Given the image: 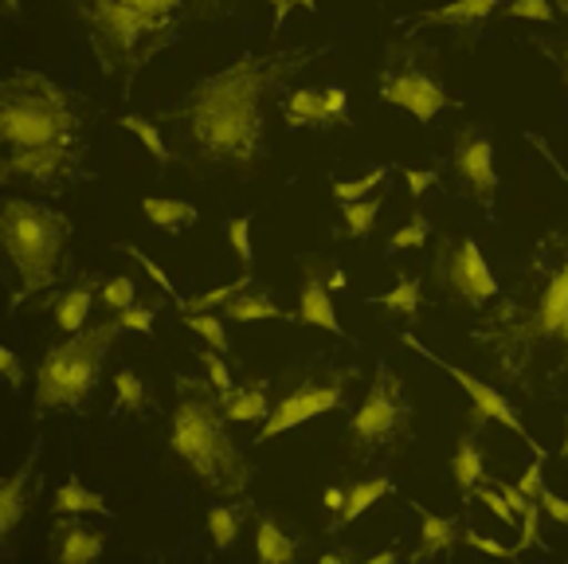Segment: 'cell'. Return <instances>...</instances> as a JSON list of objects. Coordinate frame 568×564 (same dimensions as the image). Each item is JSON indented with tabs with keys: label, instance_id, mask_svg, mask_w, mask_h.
<instances>
[{
	"label": "cell",
	"instance_id": "obj_1",
	"mask_svg": "<svg viewBox=\"0 0 568 564\" xmlns=\"http://www.w3.org/2000/svg\"><path fill=\"white\" fill-rule=\"evenodd\" d=\"M494 376L526 396L568 392V232H545L514 271L498 306L470 325Z\"/></svg>",
	"mask_w": 568,
	"mask_h": 564
},
{
	"label": "cell",
	"instance_id": "obj_2",
	"mask_svg": "<svg viewBox=\"0 0 568 564\" xmlns=\"http://www.w3.org/2000/svg\"><path fill=\"white\" fill-rule=\"evenodd\" d=\"M329 56L326 43L247 51L224 71L201 79L173 110V141L196 169H251L267 158V102L302 67Z\"/></svg>",
	"mask_w": 568,
	"mask_h": 564
},
{
	"label": "cell",
	"instance_id": "obj_3",
	"mask_svg": "<svg viewBox=\"0 0 568 564\" xmlns=\"http://www.w3.org/2000/svg\"><path fill=\"white\" fill-rule=\"evenodd\" d=\"M94 63L125 94L161 51L240 12V0H68Z\"/></svg>",
	"mask_w": 568,
	"mask_h": 564
},
{
	"label": "cell",
	"instance_id": "obj_4",
	"mask_svg": "<svg viewBox=\"0 0 568 564\" xmlns=\"http://www.w3.org/2000/svg\"><path fill=\"white\" fill-rule=\"evenodd\" d=\"M212 384V381H209ZM196 376L176 381V407H173V455L196 474L201 486H209L220 498H243L251 486V466L243 451L224 427V404L220 392H212Z\"/></svg>",
	"mask_w": 568,
	"mask_h": 564
},
{
	"label": "cell",
	"instance_id": "obj_5",
	"mask_svg": "<svg viewBox=\"0 0 568 564\" xmlns=\"http://www.w3.org/2000/svg\"><path fill=\"white\" fill-rule=\"evenodd\" d=\"M0 141L9 153L83 150V114L75 94L43 71L17 67L0 83Z\"/></svg>",
	"mask_w": 568,
	"mask_h": 564
},
{
	"label": "cell",
	"instance_id": "obj_6",
	"mask_svg": "<svg viewBox=\"0 0 568 564\" xmlns=\"http://www.w3.org/2000/svg\"><path fill=\"white\" fill-rule=\"evenodd\" d=\"M75 232L68 212L43 204V200L9 192L0 204V240H4V259L17 271L20 291L12 294V306L36 291L55 286L59 263H63V243Z\"/></svg>",
	"mask_w": 568,
	"mask_h": 564
},
{
	"label": "cell",
	"instance_id": "obj_7",
	"mask_svg": "<svg viewBox=\"0 0 568 564\" xmlns=\"http://www.w3.org/2000/svg\"><path fill=\"white\" fill-rule=\"evenodd\" d=\"M118 333H122L118 322H99L51 345L36 369V407L40 412H83L91 404L102 361Z\"/></svg>",
	"mask_w": 568,
	"mask_h": 564
},
{
	"label": "cell",
	"instance_id": "obj_8",
	"mask_svg": "<svg viewBox=\"0 0 568 564\" xmlns=\"http://www.w3.org/2000/svg\"><path fill=\"white\" fill-rule=\"evenodd\" d=\"M412 407L408 384L393 365H381L373 376V389L361 400V407L349 420V451L357 463H368L381 451H393L408 440L412 432Z\"/></svg>",
	"mask_w": 568,
	"mask_h": 564
},
{
	"label": "cell",
	"instance_id": "obj_9",
	"mask_svg": "<svg viewBox=\"0 0 568 564\" xmlns=\"http://www.w3.org/2000/svg\"><path fill=\"white\" fill-rule=\"evenodd\" d=\"M353 381H357V369L353 365L345 369V365H329V361H310V365L294 369L291 389L278 396V404H271V415L263 420V432L255 443H267L275 435L291 432V427H302V423L342 407Z\"/></svg>",
	"mask_w": 568,
	"mask_h": 564
},
{
	"label": "cell",
	"instance_id": "obj_10",
	"mask_svg": "<svg viewBox=\"0 0 568 564\" xmlns=\"http://www.w3.org/2000/svg\"><path fill=\"white\" fill-rule=\"evenodd\" d=\"M435 282H439V294H447L455 306L475 310V314L483 306H490V302H498V294H501V282L494 279V271L486 266V255L475 235H459V240L439 243Z\"/></svg>",
	"mask_w": 568,
	"mask_h": 564
},
{
	"label": "cell",
	"instance_id": "obj_11",
	"mask_svg": "<svg viewBox=\"0 0 568 564\" xmlns=\"http://www.w3.org/2000/svg\"><path fill=\"white\" fill-rule=\"evenodd\" d=\"M400 341L404 345H412L419 353V357H427L432 361V365H439L444 369L447 376H452L455 384H459L463 392H467V400H470V407H475V423H486V420H494V423H501V427H506V432H514L518 435V440H526V447L534 451V455H549V451L541 447V443L534 440V435L526 432V423L518 420V412H514L510 407V400L501 396L498 389H494V384H486V381H478L475 373H467V369H459V365H452V361L447 357H439V353H435V349H427L424 341L416 338V333H400Z\"/></svg>",
	"mask_w": 568,
	"mask_h": 564
},
{
	"label": "cell",
	"instance_id": "obj_12",
	"mask_svg": "<svg viewBox=\"0 0 568 564\" xmlns=\"http://www.w3.org/2000/svg\"><path fill=\"white\" fill-rule=\"evenodd\" d=\"M381 102L408 110L419 125H432L435 114L455 107L452 94L435 83L424 67H388L385 79H381Z\"/></svg>",
	"mask_w": 568,
	"mask_h": 564
},
{
	"label": "cell",
	"instance_id": "obj_13",
	"mask_svg": "<svg viewBox=\"0 0 568 564\" xmlns=\"http://www.w3.org/2000/svg\"><path fill=\"white\" fill-rule=\"evenodd\" d=\"M4 184H40V189H68V184L83 181V150H28L9 153L0 165Z\"/></svg>",
	"mask_w": 568,
	"mask_h": 564
},
{
	"label": "cell",
	"instance_id": "obj_14",
	"mask_svg": "<svg viewBox=\"0 0 568 564\" xmlns=\"http://www.w3.org/2000/svg\"><path fill=\"white\" fill-rule=\"evenodd\" d=\"M455 173L470 189V197L483 204V212H494V192H498V173H494V145L483 130L467 125L455 141Z\"/></svg>",
	"mask_w": 568,
	"mask_h": 564
},
{
	"label": "cell",
	"instance_id": "obj_15",
	"mask_svg": "<svg viewBox=\"0 0 568 564\" xmlns=\"http://www.w3.org/2000/svg\"><path fill=\"white\" fill-rule=\"evenodd\" d=\"M51 541H55V561L59 564H91L102 556L106 548V533L99 525L79 522V514H59L55 530H51Z\"/></svg>",
	"mask_w": 568,
	"mask_h": 564
},
{
	"label": "cell",
	"instance_id": "obj_16",
	"mask_svg": "<svg viewBox=\"0 0 568 564\" xmlns=\"http://www.w3.org/2000/svg\"><path fill=\"white\" fill-rule=\"evenodd\" d=\"M298 318L306 325H318V330L345 338L342 322H337V314H334V302H329V282H326V274H322V263H306L302 294H298Z\"/></svg>",
	"mask_w": 568,
	"mask_h": 564
},
{
	"label": "cell",
	"instance_id": "obj_17",
	"mask_svg": "<svg viewBox=\"0 0 568 564\" xmlns=\"http://www.w3.org/2000/svg\"><path fill=\"white\" fill-rule=\"evenodd\" d=\"M36 455H40V447H36L32 455H28L24 463L9 474V479L0 482V533H4V537H12V533L20 530V522H24V514H28V502H32V463H36Z\"/></svg>",
	"mask_w": 568,
	"mask_h": 564
},
{
	"label": "cell",
	"instance_id": "obj_18",
	"mask_svg": "<svg viewBox=\"0 0 568 564\" xmlns=\"http://www.w3.org/2000/svg\"><path fill=\"white\" fill-rule=\"evenodd\" d=\"M419 514V548L412 553V561H435V556H447L463 541V530L455 517L432 514V510L416 506Z\"/></svg>",
	"mask_w": 568,
	"mask_h": 564
},
{
	"label": "cell",
	"instance_id": "obj_19",
	"mask_svg": "<svg viewBox=\"0 0 568 564\" xmlns=\"http://www.w3.org/2000/svg\"><path fill=\"white\" fill-rule=\"evenodd\" d=\"M393 490H396V482L388 479V474H376V479H361V482H353L349 494H345L342 514H334V522L326 525V533H337V530H345V525H349V522H357V517H365L368 510H373L381 498H388Z\"/></svg>",
	"mask_w": 568,
	"mask_h": 564
},
{
	"label": "cell",
	"instance_id": "obj_20",
	"mask_svg": "<svg viewBox=\"0 0 568 564\" xmlns=\"http://www.w3.org/2000/svg\"><path fill=\"white\" fill-rule=\"evenodd\" d=\"M498 4H506V0H452V4H439V9H427L419 12L412 24H452V28H478L486 17H490Z\"/></svg>",
	"mask_w": 568,
	"mask_h": 564
},
{
	"label": "cell",
	"instance_id": "obj_21",
	"mask_svg": "<svg viewBox=\"0 0 568 564\" xmlns=\"http://www.w3.org/2000/svg\"><path fill=\"white\" fill-rule=\"evenodd\" d=\"M94 291H99V279L94 274H83L75 286L55 299V325L63 333H79L87 325V314H91V302H94Z\"/></svg>",
	"mask_w": 568,
	"mask_h": 564
},
{
	"label": "cell",
	"instance_id": "obj_22",
	"mask_svg": "<svg viewBox=\"0 0 568 564\" xmlns=\"http://www.w3.org/2000/svg\"><path fill=\"white\" fill-rule=\"evenodd\" d=\"M142 216L150 220V228H158V232L176 235L181 228H193L196 220H201V212H196V204H189V200L145 197L142 200Z\"/></svg>",
	"mask_w": 568,
	"mask_h": 564
},
{
	"label": "cell",
	"instance_id": "obj_23",
	"mask_svg": "<svg viewBox=\"0 0 568 564\" xmlns=\"http://www.w3.org/2000/svg\"><path fill=\"white\" fill-rule=\"evenodd\" d=\"M267 381L260 384H247V389H227L220 392V404H224V415L232 423H251V420H267L271 415V404H267Z\"/></svg>",
	"mask_w": 568,
	"mask_h": 564
},
{
	"label": "cell",
	"instance_id": "obj_24",
	"mask_svg": "<svg viewBox=\"0 0 568 564\" xmlns=\"http://www.w3.org/2000/svg\"><path fill=\"white\" fill-rule=\"evenodd\" d=\"M55 514H99V517H110V506L102 494L87 490L79 479H68L63 486L55 490V502H51Z\"/></svg>",
	"mask_w": 568,
	"mask_h": 564
},
{
	"label": "cell",
	"instance_id": "obj_25",
	"mask_svg": "<svg viewBox=\"0 0 568 564\" xmlns=\"http://www.w3.org/2000/svg\"><path fill=\"white\" fill-rule=\"evenodd\" d=\"M255 556H260L263 564H294L298 545H294L271 517H260V522H255Z\"/></svg>",
	"mask_w": 568,
	"mask_h": 564
},
{
	"label": "cell",
	"instance_id": "obj_26",
	"mask_svg": "<svg viewBox=\"0 0 568 564\" xmlns=\"http://www.w3.org/2000/svg\"><path fill=\"white\" fill-rule=\"evenodd\" d=\"M452 471H455V482H459V490H463V498H470V494L486 482V463H483V451H478L475 435H463L459 440Z\"/></svg>",
	"mask_w": 568,
	"mask_h": 564
},
{
	"label": "cell",
	"instance_id": "obj_27",
	"mask_svg": "<svg viewBox=\"0 0 568 564\" xmlns=\"http://www.w3.org/2000/svg\"><path fill=\"white\" fill-rule=\"evenodd\" d=\"M275 318H286V314L267 299V294L255 291V286L235 294L232 302H224V322H275Z\"/></svg>",
	"mask_w": 568,
	"mask_h": 564
},
{
	"label": "cell",
	"instance_id": "obj_28",
	"mask_svg": "<svg viewBox=\"0 0 568 564\" xmlns=\"http://www.w3.org/2000/svg\"><path fill=\"white\" fill-rule=\"evenodd\" d=\"M419 302H424V282L412 279V274H400L393 291L373 294V299H368V306H385V310H393V314H400V318H416Z\"/></svg>",
	"mask_w": 568,
	"mask_h": 564
},
{
	"label": "cell",
	"instance_id": "obj_29",
	"mask_svg": "<svg viewBox=\"0 0 568 564\" xmlns=\"http://www.w3.org/2000/svg\"><path fill=\"white\" fill-rule=\"evenodd\" d=\"M283 114H286V130L322 125V91H314V87H298V91H291Z\"/></svg>",
	"mask_w": 568,
	"mask_h": 564
},
{
	"label": "cell",
	"instance_id": "obj_30",
	"mask_svg": "<svg viewBox=\"0 0 568 564\" xmlns=\"http://www.w3.org/2000/svg\"><path fill=\"white\" fill-rule=\"evenodd\" d=\"M381 212H385V197L376 200H357V204H342V220H345V235L349 240H365L368 232L376 228V220H381Z\"/></svg>",
	"mask_w": 568,
	"mask_h": 564
},
{
	"label": "cell",
	"instance_id": "obj_31",
	"mask_svg": "<svg viewBox=\"0 0 568 564\" xmlns=\"http://www.w3.org/2000/svg\"><path fill=\"white\" fill-rule=\"evenodd\" d=\"M251 286H255V279H251V274H243V279L224 282V286L196 294V299H176V306H181V314H193V310H224V302H232L235 294L251 291Z\"/></svg>",
	"mask_w": 568,
	"mask_h": 564
},
{
	"label": "cell",
	"instance_id": "obj_32",
	"mask_svg": "<svg viewBox=\"0 0 568 564\" xmlns=\"http://www.w3.org/2000/svg\"><path fill=\"white\" fill-rule=\"evenodd\" d=\"M118 125H125V130L134 133V138L142 141L145 150L153 153V161H158L161 169H165L169 161H173V158H169V145H165V138H161V130L150 122V118H142V114H122V118H118Z\"/></svg>",
	"mask_w": 568,
	"mask_h": 564
},
{
	"label": "cell",
	"instance_id": "obj_33",
	"mask_svg": "<svg viewBox=\"0 0 568 564\" xmlns=\"http://www.w3.org/2000/svg\"><path fill=\"white\" fill-rule=\"evenodd\" d=\"M388 173H393V169L381 165V169H368L361 181H334V197L342 200V204H357V200H368V197H373V189H381V184L388 181Z\"/></svg>",
	"mask_w": 568,
	"mask_h": 564
},
{
	"label": "cell",
	"instance_id": "obj_34",
	"mask_svg": "<svg viewBox=\"0 0 568 564\" xmlns=\"http://www.w3.org/2000/svg\"><path fill=\"white\" fill-rule=\"evenodd\" d=\"M181 322L189 325V330L201 333V338L209 341L216 353H227V349H232V341H227V333H224V318L204 314V310H193V314H181Z\"/></svg>",
	"mask_w": 568,
	"mask_h": 564
},
{
	"label": "cell",
	"instance_id": "obj_35",
	"mask_svg": "<svg viewBox=\"0 0 568 564\" xmlns=\"http://www.w3.org/2000/svg\"><path fill=\"white\" fill-rule=\"evenodd\" d=\"M99 302L106 310H114V314H122V310H130L138 302V286L130 274H114V279L102 282V291H99Z\"/></svg>",
	"mask_w": 568,
	"mask_h": 564
},
{
	"label": "cell",
	"instance_id": "obj_36",
	"mask_svg": "<svg viewBox=\"0 0 568 564\" xmlns=\"http://www.w3.org/2000/svg\"><path fill=\"white\" fill-rule=\"evenodd\" d=\"M209 533L216 548H232L235 537H240V514L232 506H212L209 510Z\"/></svg>",
	"mask_w": 568,
	"mask_h": 564
},
{
	"label": "cell",
	"instance_id": "obj_37",
	"mask_svg": "<svg viewBox=\"0 0 568 564\" xmlns=\"http://www.w3.org/2000/svg\"><path fill=\"white\" fill-rule=\"evenodd\" d=\"M114 389H118V407H122V412H142L145 407V384L134 369H118Z\"/></svg>",
	"mask_w": 568,
	"mask_h": 564
},
{
	"label": "cell",
	"instance_id": "obj_38",
	"mask_svg": "<svg viewBox=\"0 0 568 564\" xmlns=\"http://www.w3.org/2000/svg\"><path fill=\"white\" fill-rule=\"evenodd\" d=\"M427 235H432V224H427L424 212H416V216H412V224H404L400 232L388 240V251H393V255H400V251H416V248H424V243H427Z\"/></svg>",
	"mask_w": 568,
	"mask_h": 564
},
{
	"label": "cell",
	"instance_id": "obj_39",
	"mask_svg": "<svg viewBox=\"0 0 568 564\" xmlns=\"http://www.w3.org/2000/svg\"><path fill=\"white\" fill-rule=\"evenodd\" d=\"M470 498L483 502V506L490 510V514L498 517V522H506V525H518L521 522V514L510 506V498H506V494H501L498 486H478L475 494H470Z\"/></svg>",
	"mask_w": 568,
	"mask_h": 564
},
{
	"label": "cell",
	"instance_id": "obj_40",
	"mask_svg": "<svg viewBox=\"0 0 568 564\" xmlns=\"http://www.w3.org/2000/svg\"><path fill=\"white\" fill-rule=\"evenodd\" d=\"M158 310H161V299H153V302H134L130 310H122V314L114 318L122 330H134V333H150L153 330V318H158Z\"/></svg>",
	"mask_w": 568,
	"mask_h": 564
},
{
	"label": "cell",
	"instance_id": "obj_41",
	"mask_svg": "<svg viewBox=\"0 0 568 564\" xmlns=\"http://www.w3.org/2000/svg\"><path fill=\"white\" fill-rule=\"evenodd\" d=\"M224 232H227V243L235 248V255H240V263H243V266L255 263V248H251V216L227 220Z\"/></svg>",
	"mask_w": 568,
	"mask_h": 564
},
{
	"label": "cell",
	"instance_id": "obj_42",
	"mask_svg": "<svg viewBox=\"0 0 568 564\" xmlns=\"http://www.w3.org/2000/svg\"><path fill=\"white\" fill-rule=\"evenodd\" d=\"M345 107H349V94H345V87L329 83L326 91H322V130L345 122Z\"/></svg>",
	"mask_w": 568,
	"mask_h": 564
},
{
	"label": "cell",
	"instance_id": "obj_43",
	"mask_svg": "<svg viewBox=\"0 0 568 564\" xmlns=\"http://www.w3.org/2000/svg\"><path fill=\"white\" fill-rule=\"evenodd\" d=\"M506 17H514V20H534V24H552V4L549 0H510L506 4Z\"/></svg>",
	"mask_w": 568,
	"mask_h": 564
},
{
	"label": "cell",
	"instance_id": "obj_44",
	"mask_svg": "<svg viewBox=\"0 0 568 564\" xmlns=\"http://www.w3.org/2000/svg\"><path fill=\"white\" fill-rule=\"evenodd\" d=\"M541 548V502H529L526 510H521V533H518V548L526 553V548Z\"/></svg>",
	"mask_w": 568,
	"mask_h": 564
},
{
	"label": "cell",
	"instance_id": "obj_45",
	"mask_svg": "<svg viewBox=\"0 0 568 564\" xmlns=\"http://www.w3.org/2000/svg\"><path fill=\"white\" fill-rule=\"evenodd\" d=\"M463 545L478 548V553H486V556H506V561H518L521 556L518 545H501V541L486 537V533H478V530H463Z\"/></svg>",
	"mask_w": 568,
	"mask_h": 564
},
{
	"label": "cell",
	"instance_id": "obj_46",
	"mask_svg": "<svg viewBox=\"0 0 568 564\" xmlns=\"http://www.w3.org/2000/svg\"><path fill=\"white\" fill-rule=\"evenodd\" d=\"M227 353H216V349H209V353H201V365L209 369V381L216 392H227L232 389V369H227Z\"/></svg>",
	"mask_w": 568,
	"mask_h": 564
},
{
	"label": "cell",
	"instance_id": "obj_47",
	"mask_svg": "<svg viewBox=\"0 0 568 564\" xmlns=\"http://www.w3.org/2000/svg\"><path fill=\"white\" fill-rule=\"evenodd\" d=\"M541 51L552 59V67H557V75H560V87L568 91V36H560V40H545Z\"/></svg>",
	"mask_w": 568,
	"mask_h": 564
},
{
	"label": "cell",
	"instance_id": "obj_48",
	"mask_svg": "<svg viewBox=\"0 0 568 564\" xmlns=\"http://www.w3.org/2000/svg\"><path fill=\"white\" fill-rule=\"evenodd\" d=\"M0 373H4V381H9L12 392L24 389V365H20V357L12 353V349H0Z\"/></svg>",
	"mask_w": 568,
	"mask_h": 564
},
{
	"label": "cell",
	"instance_id": "obj_49",
	"mask_svg": "<svg viewBox=\"0 0 568 564\" xmlns=\"http://www.w3.org/2000/svg\"><path fill=\"white\" fill-rule=\"evenodd\" d=\"M537 502H541V510L552 517V522H557V525H565V530H568V498H560L557 490H549V486H545L541 494H537Z\"/></svg>",
	"mask_w": 568,
	"mask_h": 564
},
{
	"label": "cell",
	"instance_id": "obj_50",
	"mask_svg": "<svg viewBox=\"0 0 568 564\" xmlns=\"http://www.w3.org/2000/svg\"><path fill=\"white\" fill-rule=\"evenodd\" d=\"M125 255H134V259H138V263H142V266H145V271H150V279H153V282H158L161 291H165V294H169V299H181V294H176V291H173V282H169V274H165V271H161V266H158V263H153V259H150V255H145V251H138V248H125Z\"/></svg>",
	"mask_w": 568,
	"mask_h": 564
},
{
	"label": "cell",
	"instance_id": "obj_51",
	"mask_svg": "<svg viewBox=\"0 0 568 564\" xmlns=\"http://www.w3.org/2000/svg\"><path fill=\"white\" fill-rule=\"evenodd\" d=\"M518 486L526 490L529 498H537V494H541V490H545V459H541V455H537L534 463L526 466V474H521Z\"/></svg>",
	"mask_w": 568,
	"mask_h": 564
},
{
	"label": "cell",
	"instance_id": "obj_52",
	"mask_svg": "<svg viewBox=\"0 0 568 564\" xmlns=\"http://www.w3.org/2000/svg\"><path fill=\"white\" fill-rule=\"evenodd\" d=\"M439 181V173H432V169H408V173H404V184H408V192L412 197H424L427 189H432V184Z\"/></svg>",
	"mask_w": 568,
	"mask_h": 564
},
{
	"label": "cell",
	"instance_id": "obj_53",
	"mask_svg": "<svg viewBox=\"0 0 568 564\" xmlns=\"http://www.w3.org/2000/svg\"><path fill=\"white\" fill-rule=\"evenodd\" d=\"M526 141H529V145H534V150H537V153H541V158H545V161H549V165H552V169H557V173H560V181H565V184H568V169H565V165H560V158H557V153H552V150H549V141H545V138H537V133H526Z\"/></svg>",
	"mask_w": 568,
	"mask_h": 564
},
{
	"label": "cell",
	"instance_id": "obj_54",
	"mask_svg": "<svg viewBox=\"0 0 568 564\" xmlns=\"http://www.w3.org/2000/svg\"><path fill=\"white\" fill-rule=\"evenodd\" d=\"M271 9H275V28L286 24V17H291L294 9H302V0H267Z\"/></svg>",
	"mask_w": 568,
	"mask_h": 564
},
{
	"label": "cell",
	"instance_id": "obj_55",
	"mask_svg": "<svg viewBox=\"0 0 568 564\" xmlns=\"http://www.w3.org/2000/svg\"><path fill=\"white\" fill-rule=\"evenodd\" d=\"M322 506L334 510V514H342V506H345V490H342V486H326V494H322Z\"/></svg>",
	"mask_w": 568,
	"mask_h": 564
},
{
	"label": "cell",
	"instance_id": "obj_56",
	"mask_svg": "<svg viewBox=\"0 0 568 564\" xmlns=\"http://www.w3.org/2000/svg\"><path fill=\"white\" fill-rule=\"evenodd\" d=\"M329 291H345V286H349V279H345V271H329Z\"/></svg>",
	"mask_w": 568,
	"mask_h": 564
},
{
	"label": "cell",
	"instance_id": "obj_57",
	"mask_svg": "<svg viewBox=\"0 0 568 564\" xmlns=\"http://www.w3.org/2000/svg\"><path fill=\"white\" fill-rule=\"evenodd\" d=\"M4 20H20V0H4Z\"/></svg>",
	"mask_w": 568,
	"mask_h": 564
},
{
	"label": "cell",
	"instance_id": "obj_58",
	"mask_svg": "<svg viewBox=\"0 0 568 564\" xmlns=\"http://www.w3.org/2000/svg\"><path fill=\"white\" fill-rule=\"evenodd\" d=\"M342 561H349V553H322L318 556V564H342Z\"/></svg>",
	"mask_w": 568,
	"mask_h": 564
},
{
	"label": "cell",
	"instance_id": "obj_59",
	"mask_svg": "<svg viewBox=\"0 0 568 564\" xmlns=\"http://www.w3.org/2000/svg\"><path fill=\"white\" fill-rule=\"evenodd\" d=\"M396 561V553H376V556H368V564H393Z\"/></svg>",
	"mask_w": 568,
	"mask_h": 564
},
{
	"label": "cell",
	"instance_id": "obj_60",
	"mask_svg": "<svg viewBox=\"0 0 568 564\" xmlns=\"http://www.w3.org/2000/svg\"><path fill=\"white\" fill-rule=\"evenodd\" d=\"M560 459H568V415H565V447H560Z\"/></svg>",
	"mask_w": 568,
	"mask_h": 564
},
{
	"label": "cell",
	"instance_id": "obj_61",
	"mask_svg": "<svg viewBox=\"0 0 568 564\" xmlns=\"http://www.w3.org/2000/svg\"><path fill=\"white\" fill-rule=\"evenodd\" d=\"M302 9H306V12H318V0H302Z\"/></svg>",
	"mask_w": 568,
	"mask_h": 564
},
{
	"label": "cell",
	"instance_id": "obj_62",
	"mask_svg": "<svg viewBox=\"0 0 568 564\" xmlns=\"http://www.w3.org/2000/svg\"><path fill=\"white\" fill-rule=\"evenodd\" d=\"M557 9H560V12H568V0H557Z\"/></svg>",
	"mask_w": 568,
	"mask_h": 564
}]
</instances>
